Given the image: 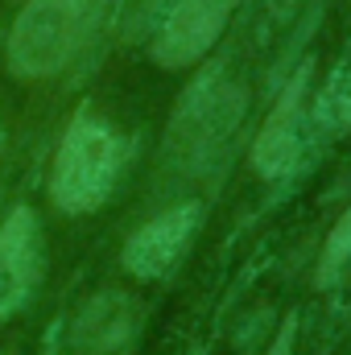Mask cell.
Wrapping results in <instances>:
<instances>
[{
    "mask_svg": "<svg viewBox=\"0 0 351 355\" xmlns=\"http://www.w3.org/2000/svg\"><path fill=\"white\" fill-rule=\"evenodd\" d=\"M132 331V302L116 289L95 293L75 318V347L83 352H108L120 347Z\"/></svg>",
    "mask_w": 351,
    "mask_h": 355,
    "instance_id": "obj_8",
    "label": "cell"
},
{
    "mask_svg": "<svg viewBox=\"0 0 351 355\" xmlns=\"http://www.w3.org/2000/svg\"><path fill=\"white\" fill-rule=\"evenodd\" d=\"M244 99L248 95L240 87V79L228 75V62H211L182 91L174 116H170V132H166L170 153L186 166L207 162L236 132V124L244 116Z\"/></svg>",
    "mask_w": 351,
    "mask_h": 355,
    "instance_id": "obj_3",
    "label": "cell"
},
{
    "mask_svg": "<svg viewBox=\"0 0 351 355\" xmlns=\"http://www.w3.org/2000/svg\"><path fill=\"white\" fill-rule=\"evenodd\" d=\"M268 355H293V318L281 327V335H277V343H273V352Z\"/></svg>",
    "mask_w": 351,
    "mask_h": 355,
    "instance_id": "obj_10",
    "label": "cell"
},
{
    "mask_svg": "<svg viewBox=\"0 0 351 355\" xmlns=\"http://www.w3.org/2000/svg\"><path fill=\"white\" fill-rule=\"evenodd\" d=\"M124 166V141L120 132L95 116V107H79L58 141L54 166H50V198L67 215H91L108 202L116 178Z\"/></svg>",
    "mask_w": 351,
    "mask_h": 355,
    "instance_id": "obj_1",
    "label": "cell"
},
{
    "mask_svg": "<svg viewBox=\"0 0 351 355\" xmlns=\"http://www.w3.org/2000/svg\"><path fill=\"white\" fill-rule=\"evenodd\" d=\"M42 281V223L29 207H12L0 223V318L17 314Z\"/></svg>",
    "mask_w": 351,
    "mask_h": 355,
    "instance_id": "obj_6",
    "label": "cell"
},
{
    "mask_svg": "<svg viewBox=\"0 0 351 355\" xmlns=\"http://www.w3.org/2000/svg\"><path fill=\"white\" fill-rule=\"evenodd\" d=\"M99 0H29L8 33V71L17 79L58 75L87 37Z\"/></svg>",
    "mask_w": 351,
    "mask_h": 355,
    "instance_id": "obj_2",
    "label": "cell"
},
{
    "mask_svg": "<svg viewBox=\"0 0 351 355\" xmlns=\"http://www.w3.org/2000/svg\"><path fill=\"white\" fill-rule=\"evenodd\" d=\"M240 0H178L166 12L157 37H153V58L166 71H182L194 67L228 29L232 12Z\"/></svg>",
    "mask_w": 351,
    "mask_h": 355,
    "instance_id": "obj_4",
    "label": "cell"
},
{
    "mask_svg": "<svg viewBox=\"0 0 351 355\" xmlns=\"http://www.w3.org/2000/svg\"><path fill=\"white\" fill-rule=\"evenodd\" d=\"M198 219H203V207L182 202V207L162 211L157 219H149L145 227H137L120 252L124 272H132L137 281H162L166 272H174L198 232Z\"/></svg>",
    "mask_w": 351,
    "mask_h": 355,
    "instance_id": "obj_5",
    "label": "cell"
},
{
    "mask_svg": "<svg viewBox=\"0 0 351 355\" xmlns=\"http://www.w3.org/2000/svg\"><path fill=\"white\" fill-rule=\"evenodd\" d=\"M351 261V207L343 211V219L331 227V236H327V244H323V257H318V285H331L343 265Z\"/></svg>",
    "mask_w": 351,
    "mask_h": 355,
    "instance_id": "obj_9",
    "label": "cell"
},
{
    "mask_svg": "<svg viewBox=\"0 0 351 355\" xmlns=\"http://www.w3.org/2000/svg\"><path fill=\"white\" fill-rule=\"evenodd\" d=\"M306 87H310V62L289 79V87L277 95L261 137L252 145V166L261 178H281L298 166L302 153V107H306Z\"/></svg>",
    "mask_w": 351,
    "mask_h": 355,
    "instance_id": "obj_7",
    "label": "cell"
},
{
    "mask_svg": "<svg viewBox=\"0 0 351 355\" xmlns=\"http://www.w3.org/2000/svg\"><path fill=\"white\" fill-rule=\"evenodd\" d=\"M0 149H4V124H0Z\"/></svg>",
    "mask_w": 351,
    "mask_h": 355,
    "instance_id": "obj_11",
    "label": "cell"
}]
</instances>
